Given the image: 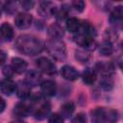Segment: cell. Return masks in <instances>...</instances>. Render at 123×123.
<instances>
[{
  "mask_svg": "<svg viewBox=\"0 0 123 123\" xmlns=\"http://www.w3.org/2000/svg\"><path fill=\"white\" fill-rule=\"evenodd\" d=\"M120 69L122 70V72H123V61L121 62V63H120Z\"/></svg>",
  "mask_w": 123,
  "mask_h": 123,
  "instance_id": "d590c367",
  "label": "cell"
},
{
  "mask_svg": "<svg viewBox=\"0 0 123 123\" xmlns=\"http://www.w3.org/2000/svg\"><path fill=\"white\" fill-rule=\"evenodd\" d=\"M0 33L3 41H11L13 38V29L9 23H3L1 25Z\"/></svg>",
  "mask_w": 123,
  "mask_h": 123,
  "instance_id": "e0dca14e",
  "label": "cell"
},
{
  "mask_svg": "<svg viewBox=\"0 0 123 123\" xmlns=\"http://www.w3.org/2000/svg\"><path fill=\"white\" fill-rule=\"evenodd\" d=\"M112 51H113L112 44L109 39L104 40L99 46V52L103 56H110V55H111Z\"/></svg>",
  "mask_w": 123,
  "mask_h": 123,
  "instance_id": "603a6c76",
  "label": "cell"
},
{
  "mask_svg": "<svg viewBox=\"0 0 123 123\" xmlns=\"http://www.w3.org/2000/svg\"><path fill=\"white\" fill-rule=\"evenodd\" d=\"M56 11H57V8L51 2H48V1L41 2L37 10L38 13L43 17H49L51 15H55Z\"/></svg>",
  "mask_w": 123,
  "mask_h": 123,
  "instance_id": "52a82bcc",
  "label": "cell"
},
{
  "mask_svg": "<svg viewBox=\"0 0 123 123\" xmlns=\"http://www.w3.org/2000/svg\"><path fill=\"white\" fill-rule=\"evenodd\" d=\"M16 86H17V84H15L10 78L3 79L1 81V84H0L1 92L3 94H5V95H11V94H12L14 91H16Z\"/></svg>",
  "mask_w": 123,
  "mask_h": 123,
  "instance_id": "ba28073f",
  "label": "cell"
},
{
  "mask_svg": "<svg viewBox=\"0 0 123 123\" xmlns=\"http://www.w3.org/2000/svg\"><path fill=\"white\" fill-rule=\"evenodd\" d=\"M100 86L105 90H111L113 86V80H112L111 76H102Z\"/></svg>",
  "mask_w": 123,
  "mask_h": 123,
  "instance_id": "cb8c5ba5",
  "label": "cell"
},
{
  "mask_svg": "<svg viewBox=\"0 0 123 123\" xmlns=\"http://www.w3.org/2000/svg\"><path fill=\"white\" fill-rule=\"evenodd\" d=\"M96 72L93 70V69H90V68H87L86 69L83 74H82V80L83 82L87 85V86H90V85H93L94 82L96 81Z\"/></svg>",
  "mask_w": 123,
  "mask_h": 123,
  "instance_id": "ac0fdd59",
  "label": "cell"
},
{
  "mask_svg": "<svg viewBox=\"0 0 123 123\" xmlns=\"http://www.w3.org/2000/svg\"><path fill=\"white\" fill-rule=\"evenodd\" d=\"M75 58L80 62H86L89 58L90 55L86 51V50H76L75 51Z\"/></svg>",
  "mask_w": 123,
  "mask_h": 123,
  "instance_id": "484cf974",
  "label": "cell"
},
{
  "mask_svg": "<svg viewBox=\"0 0 123 123\" xmlns=\"http://www.w3.org/2000/svg\"><path fill=\"white\" fill-rule=\"evenodd\" d=\"M51 111V105L49 102H44L42 103L34 112V115L37 119L38 120H42L44 118H46L48 116V114L50 113Z\"/></svg>",
  "mask_w": 123,
  "mask_h": 123,
  "instance_id": "9a60e30c",
  "label": "cell"
},
{
  "mask_svg": "<svg viewBox=\"0 0 123 123\" xmlns=\"http://www.w3.org/2000/svg\"><path fill=\"white\" fill-rule=\"evenodd\" d=\"M12 123H24V122H12Z\"/></svg>",
  "mask_w": 123,
  "mask_h": 123,
  "instance_id": "8d00e7d4",
  "label": "cell"
},
{
  "mask_svg": "<svg viewBox=\"0 0 123 123\" xmlns=\"http://www.w3.org/2000/svg\"><path fill=\"white\" fill-rule=\"evenodd\" d=\"M110 22L113 25H123V6H117L113 9L110 16Z\"/></svg>",
  "mask_w": 123,
  "mask_h": 123,
  "instance_id": "4fadbf2b",
  "label": "cell"
},
{
  "mask_svg": "<svg viewBox=\"0 0 123 123\" xmlns=\"http://www.w3.org/2000/svg\"><path fill=\"white\" fill-rule=\"evenodd\" d=\"M11 66L12 67V69H13V71L15 73L21 74V73H23V72L26 71L28 64H27L26 61H24L21 58H13L12 60Z\"/></svg>",
  "mask_w": 123,
  "mask_h": 123,
  "instance_id": "2e32d148",
  "label": "cell"
},
{
  "mask_svg": "<svg viewBox=\"0 0 123 123\" xmlns=\"http://www.w3.org/2000/svg\"><path fill=\"white\" fill-rule=\"evenodd\" d=\"M16 49L28 56H34L43 50V43L37 37L32 35H21L15 42Z\"/></svg>",
  "mask_w": 123,
  "mask_h": 123,
  "instance_id": "6da1fadb",
  "label": "cell"
},
{
  "mask_svg": "<svg viewBox=\"0 0 123 123\" xmlns=\"http://www.w3.org/2000/svg\"><path fill=\"white\" fill-rule=\"evenodd\" d=\"M72 123H86V117L83 112L77 113L71 120Z\"/></svg>",
  "mask_w": 123,
  "mask_h": 123,
  "instance_id": "4dcf8cb0",
  "label": "cell"
},
{
  "mask_svg": "<svg viewBox=\"0 0 123 123\" xmlns=\"http://www.w3.org/2000/svg\"><path fill=\"white\" fill-rule=\"evenodd\" d=\"M68 12H69V9L67 8V6L66 5H63V6H62L61 9H59V10L57 9L56 13H55V16H56V18L59 21H62L63 19H65L67 17Z\"/></svg>",
  "mask_w": 123,
  "mask_h": 123,
  "instance_id": "d4e9b609",
  "label": "cell"
},
{
  "mask_svg": "<svg viewBox=\"0 0 123 123\" xmlns=\"http://www.w3.org/2000/svg\"><path fill=\"white\" fill-rule=\"evenodd\" d=\"M61 75L67 81H75L79 78V72L71 65H63L61 68Z\"/></svg>",
  "mask_w": 123,
  "mask_h": 123,
  "instance_id": "9c48e42d",
  "label": "cell"
},
{
  "mask_svg": "<svg viewBox=\"0 0 123 123\" xmlns=\"http://www.w3.org/2000/svg\"><path fill=\"white\" fill-rule=\"evenodd\" d=\"M33 22V17L31 14L26 13V12H19L15 18H14V23L15 26L19 29H27L31 26Z\"/></svg>",
  "mask_w": 123,
  "mask_h": 123,
  "instance_id": "5b68a950",
  "label": "cell"
},
{
  "mask_svg": "<svg viewBox=\"0 0 123 123\" xmlns=\"http://www.w3.org/2000/svg\"><path fill=\"white\" fill-rule=\"evenodd\" d=\"M71 4H72L73 8H74L77 12H82L85 10V7H86V3H85L84 1H82V0L73 1Z\"/></svg>",
  "mask_w": 123,
  "mask_h": 123,
  "instance_id": "f546056e",
  "label": "cell"
},
{
  "mask_svg": "<svg viewBox=\"0 0 123 123\" xmlns=\"http://www.w3.org/2000/svg\"><path fill=\"white\" fill-rule=\"evenodd\" d=\"M47 34L53 39H60L64 36L63 28L58 23H52L47 28Z\"/></svg>",
  "mask_w": 123,
  "mask_h": 123,
  "instance_id": "8fae6325",
  "label": "cell"
},
{
  "mask_svg": "<svg viewBox=\"0 0 123 123\" xmlns=\"http://www.w3.org/2000/svg\"><path fill=\"white\" fill-rule=\"evenodd\" d=\"M2 72L3 74L7 77V78H11L12 76V74L14 73L12 67L11 65H6V66H2Z\"/></svg>",
  "mask_w": 123,
  "mask_h": 123,
  "instance_id": "1f68e13d",
  "label": "cell"
},
{
  "mask_svg": "<svg viewBox=\"0 0 123 123\" xmlns=\"http://www.w3.org/2000/svg\"><path fill=\"white\" fill-rule=\"evenodd\" d=\"M46 49L48 53L56 60L62 61L66 58L65 44L60 39H50L46 42Z\"/></svg>",
  "mask_w": 123,
  "mask_h": 123,
  "instance_id": "7a4b0ae2",
  "label": "cell"
},
{
  "mask_svg": "<svg viewBox=\"0 0 123 123\" xmlns=\"http://www.w3.org/2000/svg\"><path fill=\"white\" fill-rule=\"evenodd\" d=\"M96 70L102 76H111L113 73V66L109 62H99L96 64Z\"/></svg>",
  "mask_w": 123,
  "mask_h": 123,
  "instance_id": "44dd1931",
  "label": "cell"
},
{
  "mask_svg": "<svg viewBox=\"0 0 123 123\" xmlns=\"http://www.w3.org/2000/svg\"><path fill=\"white\" fill-rule=\"evenodd\" d=\"M40 91L45 96H54L57 91V86L56 83L52 80H46L43 81L40 84Z\"/></svg>",
  "mask_w": 123,
  "mask_h": 123,
  "instance_id": "8992f818",
  "label": "cell"
},
{
  "mask_svg": "<svg viewBox=\"0 0 123 123\" xmlns=\"http://www.w3.org/2000/svg\"><path fill=\"white\" fill-rule=\"evenodd\" d=\"M74 110H75L74 104L72 102H66L63 105H62L61 110H60V112H61V115L63 118H69L72 115Z\"/></svg>",
  "mask_w": 123,
  "mask_h": 123,
  "instance_id": "7402d4cb",
  "label": "cell"
},
{
  "mask_svg": "<svg viewBox=\"0 0 123 123\" xmlns=\"http://www.w3.org/2000/svg\"><path fill=\"white\" fill-rule=\"evenodd\" d=\"M81 23L82 22L79 19H77L76 17H69L66 19L65 27H66L67 31H69L71 33H77L81 29Z\"/></svg>",
  "mask_w": 123,
  "mask_h": 123,
  "instance_id": "d6986e66",
  "label": "cell"
},
{
  "mask_svg": "<svg viewBox=\"0 0 123 123\" xmlns=\"http://www.w3.org/2000/svg\"><path fill=\"white\" fill-rule=\"evenodd\" d=\"M0 100H1V110H0V111L3 112L4 110H5V107H6V103H5V100L3 98H1Z\"/></svg>",
  "mask_w": 123,
  "mask_h": 123,
  "instance_id": "e575fe53",
  "label": "cell"
},
{
  "mask_svg": "<svg viewBox=\"0 0 123 123\" xmlns=\"http://www.w3.org/2000/svg\"><path fill=\"white\" fill-rule=\"evenodd\" d=\"M49 123H63V117L61 113H52L48 117Z\"/></svg>",
  "mask_w": 123,
  "mask_h": 123,
  "instance_id": "4316f807",
  "label": "cell"
},
{
  "mask_svg": "<svg viewBox=\"0 0 123 123\" xmlns=\"http://www.w3.org/2000/svg\"><path fill=\"white\" fill-rule=\"evenodd\" d=\"M107 111V121L109 123H115L117 120V112L114 110H109Z\"/></svg>",
  "mask_w": 123,
  "mask_h": 123,
  "instance_id": "83f0119b",
  "label": "cell"
},
{
  "mask_svg": "<svg viewBox=\"0 0 123 123\" xmlns=\"http://www.w3.org/2000/svg\"><path fill=\"white\" fill-rule=\"evenodd\" d=\"M16 95L20 99H27L31 94V86L26 81H20L16 86Z\"/></svg>",
  "mask_w": 123,
  "mask_h": 123,
  "instance_id": "30bf717a",
  "label": "cell"
},
{
  "mask_svg": "<svg viewBox=\"0 0 123 123\" xmlns=\"http://www.w3.org/2000/svg\"><path fill=\"white\" fill-rule=\"evenodd\" d=\"M41 74L36 70V69H32L30 71L27 72L26 74V82L32 86H37V85H40L42 82H41Z\"/></svg>",
  "mask_w": 123,
  "mask_h": 123,
  "instance_id": "5bb4252c",
  "label": "cell"
},
{
  "mask_svg": "<svg viewBox=\"0 0 123 123\" xmlns=\"http://www.w3.org/2000/svg\"><path fill=\"white\" fill-rule=\"evenodd\" d=\"M31 109L23 102L17 103L13 108V113L19 117H25L30 113Z\"/></svg>",
  "mask_w": 123,
  "mask_h": 123,
  "instance_id": "ffe728a7",
  "label": "cell"
},
{
  "mask_svg": "<svg viewBox=\"0 0 123 123\" xmlns=\"http://www.w3.org/2000/svg\"><path fill=\"white\" fill-rule=\"evenodd\" d=\"M3 10L7 12V13H13L16 10V5L14 2H6L5 3V6L3 7Z\"/></svg>",
  "mask_w": 123,
  "mask_h": 123,
  "instance_id": "f1b7e54d",
  "label": "cell"
},
{
  "mask_svg": "<svg viewBox=\"0 0 123 123\" xmlns=\"http://www.w3.org/2000/svg\"><path fill=\"white\" fill-rule=\"evenodd\" d=\"M5 61H6V54L2 51V52H1V65H2V66H3L4 62H5Z\"/></svg>",
  "mask_w": 123,
  "mask_h": 123,
  "instance_id": "836d02e7",
  "label": "cell"
},
{
  "mask_svg": "<svg viewBox=\"0 0 123 123\" xmlns=\"http://www.w3.org/2000/svg\"><path fill=\"white\" fill-rule=\"evenodd\" d=\"M36 64L41 72H43L45 74H48V75H53L57 71V67H56L55 63L46 57L38 58L36 62Z\"/></svg>",
  "mask_w": 123,
  "mask_h": 123,
  "instance_id": "3957f363",
  "label": "cell"
},
{
  "mask_svg": "<svg viewBox=\"0 0 123 123\" xmlns=\"http://www.w3.org/2000/svg\"><path fill=\"white\" fill-rule=\"evenodd\" d=\"M74 41L79 46H81L82 48H84L86 50L94 49L96 46V43L94 41L93 37H90V36L84 34V33H79L78 35H76L74 37Z\"/></svg>",
  "mask_w": 123,
  "mask_h": 123,
  "instance_id": "277c9868",
  "label": "cell"
},
{
  "mask_svg": "<svg viewBox=\"0 0 123 123\" xmlns=\"http://www.w3.org/2000/svg\"><path fill=\"white\" fill-rule=\"evenodd\" d=\"M91 122L92 123H106L107 122V111L101 108H95L91 111Z\"/></svg>",
  "mask_w": 123,
  "mask_h": 123,
  "instance_id": "7c38bea8",
  "label": "cell"
},
{
  "mask_svg": "<svg viewBox=\"0 0 123 123\" xmlns=\"http://www.w3.org/2000/svg\"><path fill=\"white\" fill-rule=\"evenodd\" d=\"M20 4H21V6H22V8H23L24 10L29 11V10H31V9L34 7L35 2H34V1H30V0H25V1H22Z\"/></svg>",
  "mask_w": 123,
  "mask_h": 123,
  "instance_id": "d6a6232c",
  "label": "cell"
}]
</instances>
